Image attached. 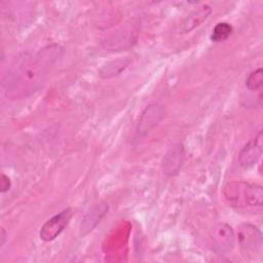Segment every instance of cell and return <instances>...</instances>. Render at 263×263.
Segmentation results:
<instances>
[{
    "label": "cell",
    "mask_w": 263,
    "mask_h": 263,
    "mask_svg": "<svg viewBox=\"0 0 263 263\" xmlns=\"http://www.w3.org/2000/svg\"><path fill=\"white\" fill-rule=\"evenodd\" d=\"M62 48L49 45L35 53H24L11 66L2 81L6 98L22 100L37 91L45 82Z\"/></svg>",
    "instance_id": "cell-1"
},
{
    "label": "cell",
    "mask_w": 263,
    "mask_h": 263,
    "mask_svg": "<svg viewBox=\"0 0 263 263\" xmlns=\"http://www.w3.org/2000/svg\"><path fill=\"white\" fill-rule=\"evenodd\" d=\"M226 199L235 206H261L262 187L246 182L228 183L223 190Z\"/></svg>",
    "instance_id": "cell-2"
},
{
    "label": "cell",
    "mask_w": 263,
    "mask_h": 263,
    "mask_svg": "<svg viewBox=\"0 0 263 263\" xmlns=\"http://www.w3.org/2000/svg\"><path fill=\"white\" fill-rule=\"evenodd\" d=\"M73 215V211L71 208H68L61 213L54 215L50 219H48L40 229L39 236L43 241H51L57 238L62 231L67 227Z\"/></svg>",
    "instance_id": "cell-3"
},
{
    "label": "cell",
    "mask_w": 263,
    "mask_h": 263,
    "mask_svg": "<svg viewBox=\"0 0 263 263\" xmlns=\"http://www.w3.org/2000/svg\"><path fill=\"white\" fill-rule=\"evenodd\" d=\"M213 250L218 254H227L234 247V232L226 223L217 224L210 232Z\"/></svg>",
    "instance_id": "cell-4"
},
{
    "label": "cell",
    "mask_w": 263,
    "mask_h": 263,
    "mask_svg": "<svg viewBox=\"0 0 263 263\" xmlns=\"http://www.w3.org/2000/svg\"><path fill=\"white\" fill-rule=\"evenodd\" d=\"M238 241L248 255H256L262 246L261 232L251 224H242L238 228Z\"/></svg>",
    "instance_id": "cell-5"
},
{
    "label": "cell",
    "mask_w": 263,
    "mask_h": 263,
    "mask_svg": "<svg viewBox=\"0 0 263 263\" xmlns=\"http://www.w3.org/2000/svg\"><path fill=\"white\" fill-rule=\"evenodd\" d=\"M263 150V133L262 130L258 135L251 139L240 150L238 154V163L243 168L252 167L261 157Z\"/></svg>",
    "instance_id": "cell-6"
},
{
    "label": "cell",
    "mask_w": 263,
    "mask_h": 263,
    "mask_svg": "<svg viewBox=\"0 0 263 263\" xmlns=\"http://www.w3.org/2000/svg\"><path fill=\"white\" fill-rule=\"evenodd\" d=\"M163 108L159 104H151L147 106L142 112L138 125L137 134L140 137H144L149 134L162 119Z\"/></svg>",
    "instance_id": "cell-7"
},
{
    "label": "cell",
    "mask_w": 263,
    "mask_h": 263,
    "mask_svg": "<svg viewBox=\"0 0 263 263\" xmlns=\"http://www.w3.org/2000/svg\"><path fill=\"white\" fill-rule=\"evenodd\" d=\"M185 151L182 144H176L166 152L162 160V171L167 176H176L184 162Z\"/></svg>",
    "instance_id": "cell-8"
},
{
    "label": "cell",
    "mask_w": 263,
    "mask_h": 263,
    "mask_svg": "<svg viewBox=\"0 0 263 263\" xmlns=\"http://www.w3.org/2000/svg\"><path fill=\"white\" fill-rule=\"evenodd\" d=\"M211 12L212 8L209 5H202L198 9L192 11L181 25L180 32L182 34H185L192 31L193 29L198 27L203 21H205L206 17L211 14Z\"/></svg>",
    "instance_id": "cell-9"
},
{
    "label": "cell",
    "mask_w": 263,
    "mask_h": 263,
    "mask_svg": "<svg viewBox=\"0 0 263 263\" xmlns=\"http://www.w3.org/2000/svg\"><path fill=\"white\" fill-rule=\"evenodd\" d=\"M108 211V205L106 203H100L92 208L90 212L84 217V220L81 224V234L84 235L87 232L91 231L98 223H100L101 219L104 217V215Z\"/></svg>",
    "instance_id": "cell-10"
},
{
    "label": "cell",
    "mask_w": 263,
    "mask_h": 263,
    "mask_svg": "<svg viewBox=\"0 0 263 263\" xmlns=\"http://www.w3.org/2000/svg\"><path fill=\"white\" fill-rule=\"evenodd\" d=\"M232 32H233V28L230 24H228L226 22L218 23L212 31L211 39L214 42H222V41L228 39L231 36Z\"/></svg>",
    "instance_id": "cell-11"
},
{
    "label": "cell",
    "mask_w": 263,
    "mask_h": 263,
    "mask_svg": "<svg viewBox=\"0 0 263 263\" xmlns=\"http://www.w3.org/2000/svg\"><path fill=\"white\" fill-rule=\"evenodd\" d=\"M129 60L125 61L124 59L110 62L100 70V75L103 77H110L116 75L120 73L129 64Z\"/></svg>",
    "instance_id": "cell-12"
},
{
    "label": "cell",
    "mask_w": 263,
    "mask_h": 263,
    "mask_svg": "<svg viewBox=\"0 0 263 263\" xmlns=\"http://www.w3.org/2000/svg\"><path fill=\"white\" fill-rule=\"evenodd\" d=\"M262 84H263V70L261 68L252 72L246 80L247 88L252 91L260 89L262 87Z\"/></svg>",
    "instance_id": "cell-13"
},
{
    "label": "cell",
    "mask_w": 263,
    "mask_h": 263,
    "mask_svg": "<svg viewBox=\"0 0 263 263\" xmlns=\"http://www.w3.org/2000/svg\"><path fill=\"white\" fill-rule=\"evenodd\" d=\"M10 187H11L10 179L6 175L2 174L1 175V186H0L1 193H5L6 191H8L10 189Z\"/></svg>",
    "instance_id": "cell-14"
},
{
    "label": "cell",
    "mask_w": 263,
    "mask_h": 263,
    "mask_svg": "<svg viewBox=\"0 0 263 263\" xmlns=\"http://www.w3.org/2000/svg\"><path fill=\"white\" fill-rule=\"evenodd\" d=\"M5 238H6V232H5V229L2 227L1 228V236H0V239H1V242H0V246L2 247L5 242Z\"/></svg>",
    "instance_id": "cell-15"
}]
</instances>
